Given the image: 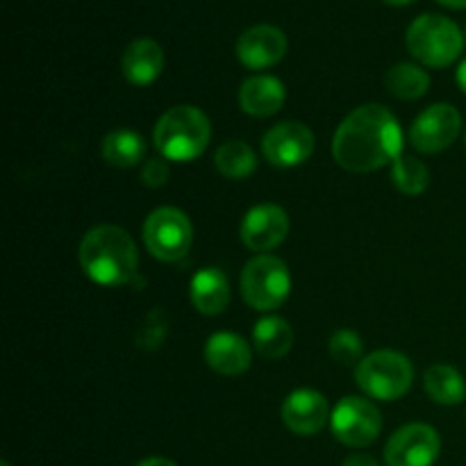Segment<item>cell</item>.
<instances>
[{
  "mask_svg": "<svg viewBox=\"0 0 466 466\" xmlns=\"http://www.w3.org/2000/svg\"><path fill=\"white\" fill-rule=\"evenodd\" d=\"M332 155L337 164L350 173H371L385 164H394L403 155L399 118L382 105L353 109L337 127Z\"/></svg>",
  "mask_w": 466,
  "mask_h": 466,
  "instance_id": "6da1fadb",
  "label": "cell"
},
{
  "mask_svg": "<svg viewBox=\"0 0 466 466\" xmlns=\"http://www.w3.org/2000/svg\"><path fill=\"white\" fill-rule=\"evenodd\" d=\"M80 264L86 278L105 287L127 285L139 268L135 239L118 226H96L80 244Z\"/></svg>",
  "mask_w": 466,
  "mask_h": 466,
  "instance_id": "7a4b0ae2",
  "label": "cell"
},
{
  "mask_svg": "<svg viewBox=\"0 0 466 466\" xmlns=\"http://www.w3.org/2000/svg\"><path fill=\"white\" fill-rule=\"evenodd\" d=\"M159 155L171 162H194L212 139V126L194 105H177L159 116L153 132Z\"/></svg>",
  "mask_w": 466,
  "mask_h": 466,
  "instance_id": "3957f363",
  "label": "cell"
},
{
  "mask_svg": "<svg viewBox=\"0 0 466 466\" xmlns=\"http://www.w3.org/2000/svg\"><path fill=\"white\" fill-rule=\"evenodd\" d=\"M405 41L412 57L432 68L451 66L464 48L462 30L440 14H423L414 18Z\"/></svg>",
  "mask_w": 466,
  "mask_h": 466,
  "instance_id": "277c9868",
  "label": "cell"
},
{
  "mask_svg": "<svg viewBox=\"0 0 466 466\" xmlns=\"http://www.w3.org/2000/svg\"><path fill=\"white\" fill-rule=\"evenodd\" d=\"M358 387L378 400H399L414 382V367L399 350H376L355 369Z\"/></svg>",
  "mask_w": 466,
  "mask_h": 466,
  "instance_id": "5b68a950",
  "label": "cell"
},
{
  "mask_svg": "<svg viewBox=\"0 0 466 466\" xmlns=\"http://www.w3.org/2000/svg\"><path fill=\"white\" fill-rule=\"evenodd\" d=\"M291 291V276L287 264L276 255H258L241 271V294L258 312L280 308Z\"/></svg>",
  "mask_w": 466,
  "mask_h": 466,
  "instance_id": "8992f818",
  "label": "cell"
},
{
  "mask_svg": "<svg viewBox=\"0 0 466 466\" xmlns=\"http://www.w3.org/2000/svg\"><path fill=\"white\" fill-rule=\"evenodd\" d=\"M194 226L177 208H157L144 221V244L159 262H180L191 248Z\"/></svg>",
  "mask_w": 466,
  "mask_h": 466,
  "instance_id": "52a82bcc",
  "label": "cell"
},
{
  "mask_svg": "<svg viewBox=\"0 0 466 466\" xmlns=\"http://www.w3.org/2000/svg\"><path fill=\"white\" fill-rule=\"evenodd\" d=\"M332 435L350 449L373 444L382 431L380 410L362 396H346L337 403L330 417Z\"/></svg>",
  "mask_w": 466,
  "mask_h": 466,
  "instance_id": "ba28073f",
  "label": "cell"
},
{
  "mask_svg": "<svg viewBox=\"0 0 466 466\" xmlns=\"http://www.w3.org/2000/svg\"><path fill=\"white\" fill-rule=\"evenodd\" d=\"M440 432L428 423H408L391 435L385 449L387 466H432L440 458Z\"/></svg>",
  "mask_w": 466,
  "mask_h": 466,
  "instance_id": "9c48e42d",
  "label": "cell"
},
{
  "mask_svg": "<svg viewBox=\"0 0 466 466\" xmlns=\"http://www.w3.org/2000/svg\"><path fill=\"white\" fill-rule=\"evenodd\" d=\"M460 127H462V116L458 109L449 103H437L414 118L410 141L419 153L435 155L458 139Z\"/></svg>",
  "mask_w": 466,
  "mask_h": 466,
  "instance_id": "30bf717a",
  "label": "cell"
},
{
  "mask_svg": "<svg viewBox=\"0 0 466 466\" xmlns=\"http://www.w3.org/2000/svg\"><path fill=\"white\" fill-rule=\"evenodd\" d=\"M262 153L273 167H300L314 153V132L300 121L278 123L264 135Z\"/></svg>",
  "mask_w": 466,
  "mask_h": 466,
  "instance_id": "8fae6325",
  "label": "cell"
},
{
  "mask_svg": "<svg viewBox=\"0 0 466 466\" xmlns=\"http://www.w3.org/2000/svg\"><path fill=\"white\" fill-rule=\"evenodd\" d=\"M239 235L250 250L267 255L268 250L278 248L289 235V217L280 205H255L246 212Z\"/></svg>",
  "mask_w": 466,
  "mask_h": 466,
  "instance_id": "7c38bea8",
  "label": "cell"
},
{
  "mask_svg": "<svg viewBox=\"0 0 466 466\" xmlns=\"http://www.w3.org/2000/svg\"><path fill=\"white\" fill-rule=\"evenodd\" d=\"M237 57L246 68L262 71L271 68L285 57L287 53V36L280 27L259 23V25L248 27L237 41Z\"/></svg>",
  "mask_w": 466,
  "mask_h": 466,
  "instance_id": "4fadbf2b",
  "label": "cell"
},
{
  "mask_svg": "<svg viewBox=\"0 0 466 466\" xmlns=\"http://www.w3.org/2000/svg\"><path fill=\"white\" fill-rule=\"evenodd\" d=\"M332 412L326 396L317 390H296L287 396L282 405V421L294 435L312 437L326 428Z\"/></svg>",
  "mask_w": 466,
  "mask_h": 466,
  "instance_id": "5bb4252c",
  "label": "cell"
},
{
  "mask_svg": "<svg viewBox=\"0 0 466 466\" xmlns=\"http://www.w3.org/2000/svg\"><path fill=\"white\" fill-rule=\"evenodd\" d=\"M250 360H253V349L244 337L235 332H214L205 344V362L218 376H241L248 371Z\"/></svg>",
  "mask_w": 466,
  "mask_h": 466,
  "instance_id": "9a60e30c",
  "label": "cell"
},
{
  "mask_svg": "<svg viewBox=\"0 0 466 466\" xmlns=\"http://www.w3.org/2000/svg\"><path fill=\"white\" fill-rule=\"evenodd\" d=\"M123 76L135 86H148L162 76L164 71V50L155 39L141 36L126 48L121 59Z\"/></svg>",
  "mask_w": 466,
  "mask_h": 466,
  "instance_id": "2e32d148",
  "label": "cell"
},
{
  "mask_svg": "<svg viewBox=\"0 0 466 466\" xmlns=\"http://www.w3.org/2000/svg\"><path fill=\"white\" fill-rule=\"evenodd\" d=\"M287 100L285 85L273 76H253L241 85L239 105L248 116L268 118L282 109Z\"/></svg>",
  "mask_w": 466,
  "mask_h": 466,
  "instance_id": "e0dca14e",
  "label": "cell"
},
{
  "mask_svg": "<svg viewBox=\"0 0 466 466\" xmlns=\"http://www.w3.org/2000/svg\"><path fill=\"white\" fill-rule=\"evenodd\" d=\"M189 296L191 303H194V308L200 314H205V317H217V314L226 312V308L230 305V282H228L226 273L218 271V268H200L191 278Z\"/></svg>",
  "mask_w": 466,
  "mask_h": 466,
  "instance_id": "ac0fdd59",
  "label": "cell"
},
{
  "mask_svg": "<svg viewBox=\"0 0 466 466\" xmlns=\"http://www.w3.org/2000/svg\"><path fill=\"white\" fill-rule=\"evenodd\" d=\"M253 346L259 358L282 360L294 346V330L282 317H264L253 328Z\"/></svg>",
  "mask_w": 466,
  "mask_h": 466,
  "instance_id": "d6986e66",
  "label": "cell"
},
{
  "mask_svg": "<svg viewBox=\"0 0 466 466\" xmlns=\"http://www.w3.org/2000/svg\"><path fill=\"white\" fill-rule=\"evenodd\" d=\"M105 162L118 168L137 167L146 157V141L139 132L118 127L103 139Z\"/></svg>",
  "mask_w": 466,
  "mask_h": 466,
  "instance_id": "ffe728a7",
  "label": "cell"
},
{
  "mask_svg": "<svg viewBox=\"0 0 466 466\" xmlns=\"http://www.w3.org/2000/svg\"><path fill=\"white\" fill-rule=\"evenodd\" d=\"M428 396L440 405H458L466 399V382L462 373L451 364H432L423 376Z\"/></svg>",
  "mask_w": 466,
  "mask_h": 466,
  "instance_id": "44dd1931",
  "label": "cell"
},
{
  "mask_svg": "<svg viewBox=\"0 0 466 466\" xmlns=\"http://www.w3.org/2000/svg\"><path fill=\"white\" fill-rule=\"evenodd\" d=\"M385 86L396 98L419 100L431 89V76L421 66H417V64L400 62L387 71Z\"/></svg>",
  "mask_w": 466,
  "mask_h": 466,
  "instance_id": "7402d4cb",
  "label": "cell"
},
{
  "mask_svg": "<svg viewBox=\"0 0 466 466\" xmlns=\"http://www.w3.org/2000/svg\"><path fill=\"white\" fill-rule=\"evenodd\" d=\"M214 164H217V171L228 180H246L258 168V157H255V150L244 141H226L218 146Z\"/></svg>",
  "mask_w": 466,
  "mask_h": 466,
  "instance_id": "603a6c76",
  "label": "cell"
},
{
  "mask_svg": "<svg viewBox=\"0 0 466 466\" xmlns=\"http://www.w3.org/2000/svg\"><path fill=\"white\" fill-rule=\"evenodd\" d=\"M391 180L394 187L405 196H419L428 189L431 185V171L423 162L410 155H400L394 164H391Z\"/></svg>",
  "mask_w": 466,
  "mask_h": 466,
  "instance_id": "cb8c5ba5",
  "label": "cell"
},
{
  "mask_svg": "<svg viewBox=\"0 0 466 466\" xmlns=\"http://www.w3.org/2000/svg\"><path fill=\"white\" fill-rule=\"evenodd\" d=\"M328 350H330L332 360L339 364H360L364 360V341L362 337L355 330L349 328H341L328 341Z\"/></svg>",
  "mask_w": 466,
  "mask_h": 466,
  "instance_id": "d4e9b609",
  "label": "cell"
},
{
  "mask_svg": "<svg viewBox=\"0 0 466 466\" xmlns=\"http://www.w3.org/2000/svg\"><path fill=\"white\" fill-rule=\"evenodd\" d=\"M167 337V321H164L162 312L155 309V312L148 314L144 328H141L139 337H137V344L141 349H155V346L162 344V339Z\"/></svg>",
  "mask_w": 466,
  "mask_h": 466,
  "instance_id": "484cf974",
  "label": "cell"
},
{
  "mask_svg": "<svg viewBox=\"0 0 466 466\" xmlns=\"http://www.w3.org/2000/svg\"><path fill=\"white\" fill-rule=\"evenodd\" d=\"M141 180H144L146 187L150 189H159L168 182V164L164 159H148L141 168Z\"/></svg>",
  "mask_w": 466,
  "mask_h": 466,
  "instance_id": "4316f807",
  "label": "cell"
},
{
  "mask_svg": "<svg viewBox=\"0 0 466 466\" xmlns=\"http://www.w3.org/2000/svg\"><path fill=\"white\" fill-rule=\"evenodd\" d=\"M341 466H380V464H378L376 458H371V455L355 453V455H350V458H346Z\"/></svg>",
  "mask_w": 466,
  "mask_h": 466,
  "instance_id": "83f0119b",
  "label": "cell"
},
{
  "mask_svg": "<svg viewBox=\"0 0 466 466\" xmlns=\"http://www.w3.org/2000/svg\"><path fill=\"white\" fill-rule=\"evenodd\" d=\"M135 466H177V464L167 458H148V460H141V462H137Z\"/></svg>",
  "mask_w": 466,
  "mask_h": 466,
  "instance_id": "f1b7e54d",
  "label": "cell"
},
{
  "mask_svg": "<svg viewBox=\"0 0 466 466\" xmlns=\"http://www.w3.org/2000/svg\"><path fill=\"white\" fill-rule=\"evenodd\" d=\"M458 85H460V89L466 94V59L458 66Z\"/></svg>",
  "mask_w": 466,
  "mask_h": 466,
  "instance_id": "f546056e",
  "label": "cell"
},
{
  "mask_svg": "<svg viewBox=\"0 0 466 466\" xmlns=\"http://www.w3.org/2000/svg\"><path fill=\"white\" fill-rule=\"evenodd\" d=\"M440 3L453 9H466V0H440Z\"/></svg>",
  "mask_w": 466,
  "mask_h": 466,
  "instance_id": "4dcf8cb0",
  "label": "cell"
},
{
  "mask_svg": "<svg viewBox=\"0 0 466 466\" xmlns=\"http://www.w3.org/2000/svg\"><path fill=\"white\" fill-rule=\"evenodd\" d=\"M382 3L394 5V7H400V5H410V3H414V0H382Z\"/></svg>",
  "mask_w": 466,
  "mask_h": 466,
  "instance_id": "1f68e13d",
  "label": "cell"
},
{
  "mask_svg": "<svg viewBox=\"0 0 466 466\" xmlns=\"http://www.w3.org/2000/svg\"><path fill=\"white\" fill-rule=\"evenodd\" d=\"M0 466H9V462H0Z\"/></svg>",
  "mask_w": 466,
  "mask_h": 466,
  "instance_id": "d6a6232c",
  "label": "cell"
},
{
  "mask_svg": "<svg viewBox=\"0 0 466 466\" xmlns=\"http://www.w3.org/2000/svg\"><path fill=\"white\" fill-rule=\"evenodd\" d=\"M464 39H466V35H464Z\"/></svg>",
  "mask_w": 466,
  "mask_h": 466,
  "instance_id": "836d02e7",
  "label": "cell"
},
{
  "mask_svg": "<svg viewBox=\"0 0 466 466\" xmlns=\"http://www.w3.org/2000/svg\"><path fill=\"white\" fill-rule=\"evenodd\" d=\"M464 139H466V137H464Z\"/></svg>",
  "mask_w": 466,
  "mask_h": 466,
  "instance_id": "e575fe53",
  "label": "cell"
}]
</instances>
